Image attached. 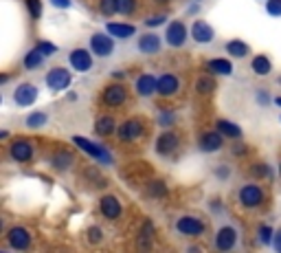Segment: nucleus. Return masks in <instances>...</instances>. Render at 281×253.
Segmentation results:
<instances>
[{"mask_svg":"<svg viewBox=\"0 0 281 253\" xmlns=\"http://www.w3.org/2000/svg\"><path fill=\"white\" fill-rule=\"evenodd\" d=\"M216 128H218L224 136H228V139H239V136H242V130H239V126H235V124H231V121H226V119H220L218 124H216Z\"/></svg>","mask_w":281,"mask_h":253,"instance_id":"32","label":"nucleus"},{"mask_svg":"<svg viewBox=\"0 0 281 253\" xmlns=\"http://www.w3.org/2000/svg\"><path fill=\"white\" fill-rule=\"evenodd\" d=\"M165 40H167V44L173 47V49L185 47V42H187V29H185V24H182L180 20H173L169 27H167Z\"/></svg>","mask_w":281,"mask_h":253,"instance_id":"16","label":"nucleus"},{"mask_svg":"<svg viewBox=\"0 0 281 253\" xmlns=\"http://www.w3.org/2000/svg\"><path fill=\"white\" fill-rule=\"evenodd\" d=\"M112 77L119 82V79H125V73H112Z\"/></svg>","mask_w":281,"mask_h":253,"instance_id":"47","label":"nucleus"},{"mask_svg":"<svg viewBox=\"0 0 281 253\" xmlns=\"http://www.w3.org/2000/svg\"><path fill=\"white\" fill-rule=\"evenodd\" d=\"M178 90H180V75H176V73L158 75L156 93L161 95V97H173V95H178Z\"/></svg>","mask_w":281,"mask_h":253,"instance_id":"10","label":"nucleus"},{"mask_svg":"<svg viewBox=\"0 0 281 253\" xmlns=\"http://www.w3.org/2000/svg\"><path fill=\"white\" fill-rule=\"evenodd\" d=\"M99 211L104 218L108 220H119L121 214H123V207H121L119 198H116L114 194H104L99 198Z\"/></svg>","mask_w":281,"mask_h":253,"instance_id":"8","label":"nucleus"},{"mask_svg":"<svg viewBox=\"0 0 281 253\" xmlns=\"http://www.w3.org/2000/svg\"><path fill=\"white\" fill-rule=\"evenodd\" d=\"M165 20H167L165 13H161V16H152V18L145 20V27H158V24H163Z\"/></svg>","mask_w":281,"mask_h":253,"instance_id":"43","label":"nucleus"},{"mask_svg":"<svg viewBox=\"0 0 281 253\" xmlns=\"http://www.w3.org/2000/svg\"><path fill=\"white\" fill-rule=\"evenodd\" d=\"M101 104L108 106V108H121L130 101V90H127L125 84L121 82H112L108 84L104 90H101Z\"/></svg>","mask_w":281,"mask_h":253,"instance_id":"2","label":"nucleus"},{"mask_svg":"<svg viewBox=\"0 0 281 253\" xmlns=\"http://www.w3.org/2000/svg\"><path fill=\"white\" fill-rule=\"evenodd\" d=\"M156 88H158V79L152 73L139 75V77H136V82H134V90H136V95H139V97H152V95L156 93Z\"/></svg>","mask_w":281,"mask_h":253,"instance_id":"20","label":"nucleus"},{"mask_svg":"<svg viewBox=\"0 0 281 253\" xmlns=\"http://www.w3.org/2000/svg\"><path fill=\"white\" fill-rule=\"evenodd\" d=\"M70 82H73L70 70H66L62 66H55L47 73V86L51 90H66L70 86Z\"/></svg>","mask_w":281,"mask_h":253,"instance_id":"13","label":"nucleus"},{"mask_svg":"<svg viewBox=\"0 0 281 253\" xmlns=\"http://www.w3.org/2000/svg\"><path fill=\"white\" fill-rule=\"evenodd\" d=\"M7 152L16 163H29V161L33 159V154H35V143L33 141H29V139H16V141L9 143Z\"/></svg>","mask_w":281,"mask_h":253,"instance_id":"5","label":"nucleus"},{"mask_svg":"<svg viewBox=\"0 0 281 253\" xmlns=\"http://www.w3.org/2000/svg\"><path fill=\"white\" fill-rule=\"evenodd\" d=\"M68 60H70V66H73L75 70H79V73H86V70H90L95 66V60H93V55L88 53V49L70 51Z\"/></svg>","mask_w":281,"mask_h":253,"instance_id":"17","label":"nucleus"},{"mask_svg":"<svg viewBox=\"0 0 281 253\" xmlns=\"http://www.w3.org/2000/svg\"><path fill=\"white\" fill-rule=\"evenodd\" d=\"M150 163L141 161V163H130L121 170V179H125L130 185H141L150 179Z\"/></svg>","mask_w":281,"mask_h":253,"instance_id":"7","label":"nucleus"},{"mask_svg":"<svg viewBox=\"0 0 281 253\" xmlns=\"http://www.w3.org/2000/svg\"><path fill=\"white\" fill-rule=\"evenodd\" d=\"M257 236H259V242H264V245H268L270 240H273V229L270 227H259L257 229Z\"/></svg>","mask_w":281,"mask_h":253,"instance_id":"41","label":"nucleus"},{"mask_svg":"<svg viewBox=\"0 0 281 253\" xmlns=\"http://www.w3.org/2000/svg\"><path fill=\"white\" fill-rule=\"evenodd\" d=\"M226 53L231 55V58H246L250 53V49L242 40H231V42H226Z\"/></svg>","mask_w":281,"mask_h":253,"instance_id":"31","label":"nucleus"},{"mask_svg":"<svg viewBox=\"0 0 281 253\" xmlns=\"http://www.w3.org/2000/svg\"><path fill=\"white\" fill-rule=\"evenodd\" d=\"M250 68H253V73L257 75H268L270 70H273V64H270V60L266 58V55H255L253 60H250Z\"/></svg>","mask_w":281,"mask_h":253,"instance_id":"30","label":"nucleus"},{"mask_svg":"<svg viewBox=\"0 0 281 253\" xmlns=\"http://www.w3.org/2000/svg\"><path fill=\"white\" fill-rule=\"evenodd\" d=\"M250 174H253L255 179L264 181V179H268L270 176V168L266 163H255V165H250Z\"/></svg>","mask_w":281,"mask_h":253,"instance_id":"37","label":"nucleus"},{"mask_svg":"<svg viewBox=\"0 0 281 253\" xmlns=\"http://www.w3.org/2000/svg\"><path fill=\"white\" fill-rule=\"evenodd\" d=\"M279 174H281V163H279Z\"/></svg>","mask_w":281,"mask_h":253,"instance_id":"49","label":"nucleus"},{"mask_svg":"<svg viewBox=\"0 0 281 253\" xmlns=\"http://www.w3.org/2000/svg\"><path fill=\"white\" fill-rule=\"evenodd\" d=\"M218 88V82L216 77H213V73H202L196 77V84H193V93L198 95V97H211L213 93H216Z\"/></svg>","mask_w":281,"mask_h":253,"instance_id":"21","label":"nucleus"},{"mask_svg":"<svg viewBox=\"0 0 281 253\" xmlns=\"http://www.w3.org/2000/svg\"><path fill=\"white\" fill-rule=\"evenodd\" d=\"M154 2H158V4H167V2H171V0H154Z\"/></svg>","mask_w":281,"mask_h":253,"instance_id":"48","label":"nucleus"},{"mask_svg":"<svg viewBox=\"0 0 281 253\" xmlns=\"http://www.w3.org/2000/svg\"><path fill=\"white\" fill-rule=\"evenodd\" d=\"M7 245L16 251H27L31 247V234L24 227H11L7 231Z\"/></svg>","mask_w":281,"mask_h":253,"instance_id":"9","label":"nucleus"},{"mask_svg":"<svg viewBox=\"0 0 281 253\" xmlns=\"http://www.w3.org/2000/svg\"><path fill=\"white\" fill-rule=\"evenodd\" d=\"M136 29L127 22H108V33L114 35V38H132Z\"/></svg>","mask_w":281,"mask_h":253,"instance_id":"29","label":"nucleus"},{"mask_svg":"<svg viewBox=\"0 0 281 253\" xmlns=\"http://www.w3.org/2000/svg\"><path fill=\"white\" fill-rule=\"evenodd\" d=\"M86 238H88L90 245H101V242H104V229H101V227H88Z\"/></svg>","mask_w":281,"mask_h":253,"instance_id":"36","label":"nucleus"},{"mask_svg":"<svg viewBox=\"0 0 281 253\" xmlns=\"http://www.w3.org/2000/svg\"><path fill=\"white\" fill-rule=\"evenodd\" d=\"M73 143L77 145V148L81 152H86L88 156H93V159L97 161H101V163H110V154L106 152L104 148H99V145H95L93 141H88V139H84V136H73Z\"/></svg>","mask_w":281,"mask_h":253,"instance_id":"15","label":"nucleus"},{"mask_svg":"<svg viewBox=\"0 0 281 253\" xmlns=\"http://www.w3.org/2000/svg\"><path fill=\"white\" fill-rule=\"evenodd\" d=\"M38 86L33 84H20L16 90H13V99H16L18 106H22V108H27V106L35 104V99H38Z\"/></svg>","mask_w":281,"mask_h":253,"instance_id":"19","label":"nucleus"},{"mask_svg":"<svg viewBox=\"0 0 281 253\" xmlns=\"http://www.w3.org/2000/svg\"><path fill=\"white\" fill-rule=\"evenodd\" d=\"M90 49H93L95 55L99 58H106L114 51V35H106V33H93L90 35Z\"/></svg>","mask_w":281,"mask_h":253,"instance_id":"14","label":"nucleus"},{"mask_svg":"<svg viewBox=\"0 0 281 253\" xmlns=\"http://www.w3.org/2000/svg\"><path fill=\"white\" fill-rule=\"evenodd\" d=\"M99 13L101 16H114V13H119L116 0H99Z\"/></svg>","mask_w":281,"mask_h":253,"instance_id":"34","label":"nucleus"},{"mask_svg":"<svg viewBox=\"0 0 281 253\" xmlns=\"http://www.w3.org/2000/svg\"><path fill=\"white\" fill-rule=\"evenodd\" d=\"M27 9H29V16L38 20L42 16V0H27Z\"/></svg>","mask_w":281,"mask_h":253,"instance_id":"39","label":"nucleus"},{"mask_svg":"<svg viewBox=\"0 0 281 253\" xmlns=\"http://www.w3.org/2000/svg\"><path fill=\"white\" fill-rule=\"evenodd\" d=\"M178 148H180V134L176 130H165L154 141V152L158 156H171L173 152H178Z\"/></svg>","mask_w":281,"mask_h":253,"instance_id":"4","label":"nucleus"},{"mask_svg":"<svg viewBox=\"0 0 281 253\" xmlns=\"http://www.w3.org/2000/svg\"><path fill=\"white\" fill-rule=\"evenodd\" d=\"M198 148L202 152H220L224 148V134L220 132V130H207V132L200 134V139H198Z\"/></svg>","mask_w":281,"mask_h":253,"instance_id":"11","label":"nucleus"},{"mask_svg":"<svg viewBox=\"0 0 281 253\" xmlns=\"http://www.w3.org/2000/svg\"><path fill=\"white\" fill-rule=\"evenodd\" d=\"M38 49L42 51L47 58H49V55H55V53H57V47H55L53 42H47V40H40V42H38Z\"/></svg>","mask_w":281,"mask_h":253,"instance_id":"40","label":"nucleus"},{"mask_svg":"<svg viewBox=\"0 0 281 253\" xmlns=\"http://www.w3.org/2000/svg\"><path fill=\"white\" fill-rule=\"evenodd\" d=\"M84 179H88L90 187H95V190H101V187H106V185H108V181H106L104 176L99 174V170H95V168L84 170Z\"/></svg>","mask_w":281,"mask_h":253,"instance_id":"33","label":"nucleus"},{"mask_svg":"<svg viewBox=\"0 0 281 253\" xmlns=\"http://www.w3.org/2000/svg\"><path fill=\"white\" fill-rule=\"evenodd\" d=\"M139 51L141 53H147V55H154V53H158V51L163 49V40L158 38L156 33H145V35H141L139 38Z\"/></svg>","mask_w":281,"mask_h":253,"instance_id":"25","label":"nucleus"},{"mask_svg":"<svg viewBox=\"0 0 281 253\" xmlns=\"http://www.w3.org/2000/svg\"><path fill=\"white\" fill-rule=\"evenodd\" d=\"M213 245H216L218 251H231V249H235V245H237V231H235V227H231V225L220 227L218 234H216V240H213Z\"/></svg>","mask_w":281,"mask_h":253,"instance_id":"12","label":"nucleus"},{"mask_svg":"<svg viewBox=\"0 0 281 253\" xmlns=\"http://www.w3.org/2000/svg\"><path fill=\"white\" fill-rule=\"evenodd\" d=\"M237 200H239V205L246 207V209H257V207H262L266 202V191L255 183H246V185L239 187Z\"/></svg>","mask_w":281,"mask_h":253,"instance_id":"3","label":"nucleus"},{"mask_svg":"<svg viewBox=\"0 0 281 253\" xmlns=\"http://www.w3.org/2000/svg\"><path fill=\"white\" fill-rule=\"evenodd\" d=\"M268 13L270 16H281V0H268Z\"/></svg>","mask_w":281,"mask_h":253,"instance_id":"42","label":"nucleus"},{"mask_svg":"<svg viewBox=\"0 0 281 253\" xmlns=\"http://www.w3.org/2000/svg\"><path fill=\"white\" fill-rule=\"evenodd\" d=\"M275 249H279L281 251V229L275 234Z\"/></svg>","mask_w":281,"mask_h":253,"instance_id":"46","label":"nucleus"},{"mask_svg":"<svg viewBox=\"0 0 281 253\" xmlns=\"http://www.w3.org/2000/svg\"><path fill=\"white\" fill-rule=\"evenodd\" d=\"M47 124V115L44 113H33L27 117V126L29 128H42V126Z\"/></svg>","mask_w":281,"mask_h":253,"instance_id":"38","label":"nucleus"},{"mask_svg":"<svg viewBox=\"0 0 281 253\" xmlns=\"http://www.w3.org/2000/svg\"><path fill=\"white\" fill-rule=\"evenodd\" d=\"M207 68L211 70L213 75H231L233 73V64H231V60H226V58H213V60H209Z\"/></svg>","mask_w":281,"mask_h":253,"instance_id":"27","label":"nucleus"},{"mask_svg":"<svg viewBox=\"0 0 281 253\" xmlns=\"http://www.w3.org/2000/svg\"><path fill=\"white\" fill-rule=\"evenodd\" d=\"M233 152H235V154H246L248 148H246V145H235Z\"/></svg>","mask_w":281,"mask_h":253,"instance_id":"45","label":"nucleus"},{"mask_svg":"<svg viewBox=\"0 0 281 253\" xmlns=\"http://www.w3.org/2000/svg\"><path fill=\"white\" fill-rule=\"evenodd\" d=\"M147 134V124L141 117H130L116 128V139L119 143H136Z\"/></svg>","mask_w":281,"mask_h":253,"instance_id":"1","label":"nucleus"},{"mask_svg":"<svg viewBox=\"0 0 281 253\" xmlns=\"http://www.w3.org/2000/svg\"><path fill=\"white\" fill-rule=\"evenodd\" d=\"M143 190H145V196L152 200H158V198H165L167 196V183L161 179H147L143 183Z\"/></svg>","mask_w":281,"mask_h":253,"instance_id":"24","label":"nucleus"},{"mask_svg":"<svg viewBox=\"0 0 281 253\" xmlns=\"http://www.w3.org/2000/svg\"><path fill=\"white\" fill-rule=\"evenodd\" d=\"M49 165L55 172H66L75 165V154L68 150H55L53 154L49 156Z\"/></svg>","mask_w":281,"mask_h":253,"instance_id":"18","label":"nucleus"},{"mask_svg":"<svg viewBox=\"0 0 281 253\" xmlns=\"http://www.w3.org/2000/svg\"><path fill=\"white\" fill-rule=\"evenodd\" d=\"M53 2V7H57V9H68L70 7V0H51Z\"/></svg>","mask_w":281,"mask_h":253,"instance_id":"44","label":"nucleus"},{"mask_svg":"<svg viewBox=\"0 0 281 253\" xmlns=\"http://www.w3.org/2000/svg\"><path fill=\"white\" fill-rule=\"evenodd\" d=\"M44 60H47V55L42 53L38 47L31 49L27 55H24V60H22V66L27 68V70H35V68H40L44 64Z\"/></svg>","mask_w":281,"mask_h":253,"instance_id":"28","label":"nucleus"},{"mask_svg":"<svg viewBox=\"0 0 281 253\" xmlns=\"http://www.w3.org/2000/svg\"><path fill=\"white\" fill-rule=\"evenodd\" d=\"M176 231L185 238H200L207 231V225L198 216H180L176 220Z\"/></svg>","mask_w":281,"mask_h":253,"instance_id":"6","label":"nucleus"},{"mask_svg":"<svg viewBox=\"0 0 281 253\" xmlns=\"http://www.w3.org/2000/svg\"><path fill=\"white\" fill-rule=\"evenodd\" d=\"M154 236H156L154 222H152V220H145V222L141 225V229H139V238H136V242H139L141 249H150V247H152V240H154Z\"/></svg>","mask_w":281,"mask_h":253,"instance_id":"26","label":"nucleus"},{"mask_svg":"<svg viewBox=\"0 0 281 253\" xmlns=\"http://www.w3.org/2000/svg\"><path fill=\"white\" fill-rule=\"evenodd\" d=\"M116 119L112 117V115H99L95 121V132L97 136H112L116 134Z\"/></svg>","mask_w":281,"mask_h":253,"instance_id":"23","label":"nucleus"},{"mask_svg":"<svg viewBox=\"0 0 281 253\" xmlns=\"http://www.w3.org/2000/svg\"><path fill=\"white\" fill-rule=\"evenodd\" d=\"M191 38H193V42H198V44H209V42H213V38H216V31L211 29L209 22L196 20V22L191 24Z\"/></svg>","mask_w":281,"mask_h":253,"instance_id":"22","label":"nucleus"},{"mask_svg":"<svg viewBox=\"0 0 281 253\" xmlns=\"http://www.w3.org/2000/svg\"><path fill=\"white\" fill-rule=\"evenodd\" d=\"M116 4H119V13H123V16L136 13V7H139L136 0H116Z\"/></svg>","mask_w":281,"mask_h":253,"instance_id":"35","label":"nucleus"}]
</instances>
